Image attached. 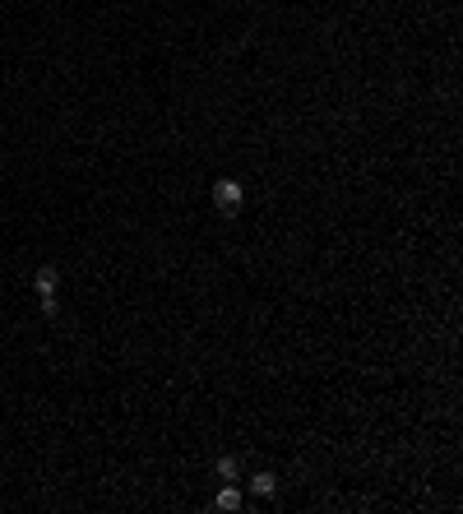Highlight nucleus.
Listing matches in <instances>:
<instances>
[{
  "label": "nucleus",
  "mask_w": 463,
  "mask_h": 514,
  "mask_svg": "<svg viewBox=\"0 0 463 514\" xmlns=\"http://www.w3.org/2000/svg\"><path fill=\"white\" fill-rule=\"evenodd\" d=\"M213 204H218V209H236V204H241V181L218 176L213 181Z\"/></svg>",
  "instance_id": "1"
},
{
  "label": "nucleus",
  "mask_w": 463,
  "mask_h": 514,
  "mask_svg": "<svg viewBox=\"0 0 463 514\" xmlns=\"http://www.w3.org/2000/svg\"><path fill=\"white\" fill-rule=\"evenodd\" d=\"M56 288H61V269H56V264H42V269L33 274V292H37V297H56Z\"/></svg>",
  "instance_id": "2"
},
{
  "label": "nucleus",
  "mask_w": 463,
  "mask_h": 514,
  "mask_svg": "<svg viewBox=\"0 0 463 514\" xmlns=\"http://www.w3.org/2000/svg\"><path fill=\"white\" fill-rule=\"evenodd\" d=\"M250 491H255V496H274V491H278V477H274L269 468L255 473V477H250Z\"/></svg>",
  "instance_id": "3"
},
{
  "label": "nucleus",
  "mask_w": 463,
  "mask_h": 514,
  "mask_svg": "<svg viewBox=\"0 0 463 514\" xmlns=\"http://www.w3.org/2000/svg\"><path fill=\"white\" fill-rule=\"evenodd\" d=\"M213 505H218V510H241V491H236V487H222Z\"/></svg>",
  "instance_id": "4"
},
{
  "label": "nucleus",
  "mask_w": 463,
  "mask_h": 514,
  "mask_svg": "<svg viewBox=\"0 0 463 514\" xmlns=\"http://www.w3.org/2000/svg\"><path fill=\"white\" fill-rule=\"evenodd\" d=\"M236 473H241V463H236L231 454H227V458H218V477H222V482H236Z\"/></svg>",
  "instance_id": "5"
}]
</instances>
